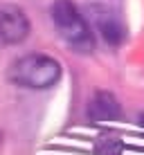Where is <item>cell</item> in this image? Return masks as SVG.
Masks as SVG:
<instances>
[{
  "label": "cell",
  "mask_w": 144,
  "mask_h": 155,
  "mask_svg": "<svg viewBox=\"0 0 144 155\" xmlns=\"http://www.w3.org/2000/svg\"><path fill=\"white\" fill-rule=\"evenodd\" d=\"M29 36V20L23 9L2 7L0 9V47L20 45Z\"/></svg>",
  "instance_id": "obj_3"
},
{
  "label": "cell",
  "mask_w": 144,
  "mask_h": 155,
  "mask_svg": "<svg viewBox=\"0 0 144 155\" xmlns=\"http://www.w3.org/2000/svg\"><path fill=\"white\" fill-rule=\"evenodd\" d=\"M50 18L59 36L70 50H74L77 54H90L95 50V36L90 23L83 18V14L72 0H54L50 7Z\"/></svg>",
  "instance_id": "obj_1"
},
{
  "label": "cell",
  "mask_w": 144,
  "mask_h": 155,
  "mask_svg": "<svg viewBox=\"0 0 144 155\" xmlns=\"http://www.w3.org/2000/svg\"><path fill=\"white\" fill-rule=\"evenodd\" d=\"M88 117L95 124H108V121H117L122 117V106L113 92H95L92 99L88 101Z\"/></svg>",
  "instance_id": "obj_5"
},
{
  "label": "cell",
  "mask_w": 144,
  "mask_h": 155,
  "mask_svg": "<svg viewBox=\"0 0 144 155\" xmlns=\"http://www.w3.org/2000/svg\"><path fill=\"white\" fill-rule=\"evenodd\" d=\"M90 12H92L95 27H97L99 36L104 38L106 45L119 47L122 43L126 41V25H124V20H122L113 9L101 7V5H92Z\"/></svg>",
  "instance_id": "obj_4"
},
{
  "label": "cell",
  "mask_w": 144,
  "mask_h": 155,
  "mask_svg": "<svg viewBox=\"0 0 144 155\" xmlns=\"http://www.w3.org/2000/svg\"><path fill=\"white\" fill-rule=\"evenodd\" d=\"M140 121H142V126H144V115H140Z\"/></svg>",
  "instance_id": "obj_6"
},
{
  "label": "cell",
  "mask_w": 144,
  "mask_h": 155,
  "mask_svg": "<svg viewBox=\"0 0 144 155\" xmlns=\"http://www.w3.org/2000/svg\"><path fill=\"white\" fill-rule=\"evenodd\" d=\"M61 63L47 54H25L9 68V81L27 90H47L61 79Z\"/></svg>",
  "instance_id": "obj_2"
}]
</instances>
